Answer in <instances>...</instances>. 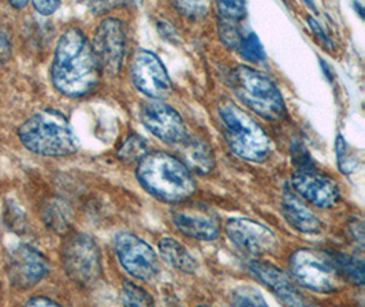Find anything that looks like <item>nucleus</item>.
<instances>
[{
    "instance_id": "f257e3e1",
    "label": "nucleus",
    "mask_w": 365,
    "mask_h": 307,
    "mask_svg": "<svg viewBox=\"0 0 365 307\" xmlns=\"http://www.w3.org/2000/svg\"><path fill=\"white\" fill-rule=\"evenodd\" d=\"M99 74L98 61L85 34L76 28L63 33L51 67L55 89L67 98H83L95 89Z\"/></svg>"
},
{
    "instance_id": "f03ea898",
    "label": "nucleus",
    "mask_w": 365,
    "mask_h": 307,
    "mask_svg": "<svg viewBox=\"0 0 365 307\" xmlns=\"http://www.w3.org/2000/svg\"><path fill=\"white\" fill-rule=\"evenodd\" d=\"M137 179L148 193L170 204L187 201L196 192L192 172L165 152L147 153L138 162Z\"/></svg>"
},
{
    "instance_id": "7ed1b4c3",
    "label": "nucleus",
    "mask_w": 365,
    "mask_h": 307,
    "mask_svg": "<svg viewBox=\"0 0 365 307\" xmlns=\"http://www.w3.org/2000/svg\"><path fill=\"white\" fill-rule=\"evenodd\" d=\"M21 144L38 156L63 157L77 152L78 140L66 116L56 110H43L25 120L19 129Z\"/></svg>"
},
{
    "instance_id": "20e7f679",
    "label": "nucleus",
    "mask_w": 365,
    "mask_h": 307,
    "mask_svg": "<svg viewBox=\"0 0 365 307\" xmlns=\"http://www.w3.org/2000/svg\"><path fill=\"white\" fill-rule=\"evenodd\" d=\"M219 116L225 138L237 156L248 162L266 160L271 150V141L257 122L230 101L220 107Z\"/></svg>"
},
{
    "instance_id": "39448f33",
    "label": "nucleus",
    "mask_w": 365,
    "mask_h": 307,
    "mask_svg": "<svg viewBox=\"0 0 365 307\" xmlns=\"http://www.w3.org/2000/svg\"><path fill=\"white\" fill-rule=\"evenodd\" d=\"M232 80L235 95L253 113L271 122L282 120L286 116L281 92L263 74L240 66L234 70Z\"/></svg>"
},
{
    "instance_id": "423d86ee",
    "label": "nucleus",
    "mask_w": 365,
    "mask_h": 307,
    "mask_svg": "<svg viewBox=\"0 0 365 307\" xmlns=\"http://www.w3.org/2000/svg\"><path fill=\"white\" fill-rule=\"evenodd\" d=\"M61 259L66 275L83 287L95 284L103 272L99 246L86 234L74 232L67 235L62 244Z\"/></svg>"
},
{
    "instance_id": "0eeeda50",
    "label": "nucleus",
    "mask_w": 365,
    "mask_h": 307,
    "mask_svg": "<svg viewBox=\"0 0 365 307\" xmlns=\"http://www.w3.org/2000/svg\"><path fill=\"white\" fill-rule=\"evenodd\" d=\"M290 274L302 287L316 292L338 291L342 287V275L330 257H323L314 250H297L290 257Z\"/></svg>"
},
{
    "instance_id": "6e6552de",
    "label": "nucleus",
    "mask_w": 365,
    "mask_h": 307,
    "mask_svg": "<svg viewBox=\"0 0 365 307\" xmlns=\"http://www.w3.org/2000/svg\"><path fill=\"white\" fill-rule=\"evenodd\" d=\"M91 46L100 71L116 76L122 68L126 52V34L122 22L115 18L104 19L98 26Z\"/></svg>"
},
{
    "instance_id": "1a4fd4ad",
    "label": "nucleus",
    "mask_w": 365,
    "mask_h": 307,
    "mask_svg": "<svg viewBox=\"0 0 365 307\" xmlns=\"http://www.w3.org/2000/svg\"><path fill=\"white\" fill-rule=\"evenodd\" d=\"M115 250L120 265L135 279L147 281L159 274V259L155 250L133 234L116 235Z\"/></svg>"
},
{
    "instance_id": "9d476101",
    "label": "nucleus",
    "mask_w": 365,
    "mask_h": 307,
    "mask_svg": "<svg viewBox=\"0 0 365 307\" xmlns=\"http://www.w3.org/2000/svg\"><path fill=\"white\" fill-rule=\"evenodd\" d=\"M130 76L134 86L152 98H163L171 90V81L160 59L150 51L140 49L132 58Z\"/></svg>"
},
{
    "instance_id": "9b49d317",
    "label": "nucleus",
    "mask_w": 365,
    "mask_h": 307,
    "mask_svg": "<svg viewBox=\"0 0 365 307\" xmlns=\"http://www.w3.org/2000/svg\"><path fill=\"white\" fill-rule=\"evenodd\" d=\"M140 119L155 137L167 144H181L187 135L181 115L162 101L144 103Z\"/></svg>"
},
{
    "instance_id": "f8f14e48",
    "label": "nucleus",
    "mask_w": 365,
    "mask_h": 307,
    "mask_svg": "<svg viewBox=\"0 0 365 307\" xmlns=\"http://www.w3.org/2000/svg\"><path fill=\"white\" fill-rule=\"evenodd\" d=\"M48 272L50 265L47 259L38 250L26 244L14 249L7 264L10 283L19 290L32 288L48 275Z\"/></svg>"
},
{
    "instance_id": "ddd939ff",
    "label": "nucleus",
    "mask_w": 365,
    "mask_h": 307,
    "mask_svg": "<svg viewBox=\"0 0 365 307\" xmlns=\"http://www.w3.org/2000/svg\"><path fill=\"white\" fill-rule=\"evenodd\" d=\"M225 231L238 249L253 256L272 253L278 244L275 235L269 228L250 219H230L226 223Z\"/></svg>"
},
{
    "instance_id": "4468645a",
    "label": "nucleus",
    "mask_w": 365,
    "mask_h": 307,
    "mask_svg": "<svg viewBox=\"0 0 365 307\" xmlns=\"http://www.w3.org/2000/svg\"><path fill=\"white\" fill-rule=\"evenodd\" d=\"M293 189L305 201L319 208H331L341 198L335 180L314 171V168L299 170L292 178Z\"/></svg>"
},
{
    "instance_id": "2eb2a0df",
    "label": "nucleus",
    "mask_w": 365,
    "mask_h": 307,
    "mask_svg": "<svg viewBox=\"0 0 365 307\" xmlns=\"http://www.w3.org/2000/svg\"><path fill=\"white\" fill-rule=\"evenodd\" d=\"M171 220L175 228L185 236L197 241H215L220 234V224L214 214L204 209L174 210Z\"/></svg>"
},
{
    "instance_id": "dca6fc26",
    "label": "nucleus",
    "mask_w": 365,
    "mask_h": 307,
    "mask_svg": "<svg viewBox=\"0 0 365 307\" xmlns=\"http://www.w3.org/2000/svg\"><path fill=\"white\" fill-rule=\"evenodd\" d=\"M250 272L256 276L266 287L274 292L284 305L289 306H302L304 298L299 290L279 268L262 261H252L250 265Z\"/></svg>"
},
{
    "instance_id": "f3484780",
    "label": "nucleus",
    "mask_w": 365,
    "mask_h": 307,
    "mask_svg": "<svg viewBox=\"0 0 365 307\" xmlns=\"http://www.w3.org/2000/svg\"><path fill=\"white\" fill-rule=\"evenodd\" d=\"M282 212L289 224L304 234H317L322 223L315 213L304 202L297 193L286 190L282 198Z\"/></svg>"
},
{
    "instance_id": "a211bd4d",
    "label": "nucleus",
    "mask_w": 365,
    "mask_h": 307,
    "mask_svg": "<svg viewBox=\"0 0 365 307\" xmlns=\"http://www.w3.org/2000/svg\"><path fill=\"white\" fill-rule=\"evenodd\" d=\"M181 144L182 162L190 172L193 171L199 175H207L212 171L215 162L214 152L207 142L200 138H189L186 135Z\"/></svg>"
},
{
    "instance_id": "6ab92c4d",
    "label": "nucleus",
    "mask_w": 365,
    "mask_h": 307,
    "mask_svg": "<svg viewBox=\"0 0 365 307\" xmlns=\"http://www.w3.org/2000/svg\"><path fill=\"white\" fill-rule=\"evenodd\" d=\"M159 250L162 257L178 271L185 274H193L197 268L196 259L187 251L182 243L174 238H163L159 243Z\"/></svg>"
},
{
    "instance_id": "aec40b11",
    "label": "nucleus",
    "mask_w": 365,
    "mask_h": 307,
    "mask_svg": "<svg viewBox=\"0 0 365 307\" xmlns=\"http://www.w3.org/2000/svg\"><path fill=\"white\" fill-rule=\"evenodd\" d=\"M41 219L51 231L66 234L71 224V209L63 199L51 198L41 208Z\"/></svg>"
},
{
    "instance_id": "412c9836",
    "label": "nucleus",
    "mask_w": 365,
    "mask_h": 307,
    "mask_svg": "<svg viewBox=\"0 0 365 307\" xmlns=\"http://www.w3.org/2000/svg\"><path fill=\"white\" fill-rule=\"evenodd\" d=\"M330 259H332L334 265L336 266L341 275L346 276L359 286L364 284V264L361 259H354L346 254H335Z\"/></svg>"
},
{
    "instance_id": "4be33fe9",
    "label": "nucleus",
    "mask_w": 365,
    "mask_h": 307,
    "mask_svg": "<svg viewBox=\"0 0 365 307\" xmlns=\"http://www.w3.org/2000/svg\"><path fill=\"white\" fill-rule=\"evenodd\" d=\"M148 153V146L144 138L132 134L122 142L118 149V157L125 162H140V160Z\"/></svg>"
},
{
    "instance_id": "5701e85b",
    "label": "nucleus",
    "mask_w": 365,
    "mask_h": 307,
    "mask_svg": "<svg viewBox=\"0 0 365 307\" xmlns=\"http://www.w3.org/2000/svg\"><path fill=\"white\" fill-rule=\"evenodd\" d=\"M175 10L185 18L201 21L210 14L211 0H170Z\"/></svg>"
},
{
    "instance_id": "b1692460",
    "label": "nucleus",
    "mask_w": 365,
    "mask_h": 307,
    "mask_svg": "<svg viewBox=\"0 0 365 307\" xmlns=\"http://www.w3.org/2000/svg\"><path fill=\"white\" fill-rule=\"evenodd\" d=\"M237 49L240 51L241 56L250 63H262L266 61V51L255 33L250 32L244 36Z\"/></svg>"
},
{
    "instance_id": "393cba45",
    "label": "nucleus",
    "mask_w": 365,
    "mask_h": 307,
    "mask_svg": "<svg viewBox=\"0 0 365 307\" xmlns=\"http://www.w3.org/2000/svg\"><path fill=\"white\" fill-rule=\"evenodd\" d=\"M122 301L126 306H150L153 303L150 293L133 283L123 284Z\"/></svg>"
},
{
    "instance_id": "a878e982",
    "label": "nucleus",
    "mask_w": 365,
    "mask_h": 307,
    "mask_svg": "<svg viewBox=\"0 0 365 307\" xmlns=\"http://www.w3.org/2000/svg\"><path fill=\"white\" fill-rule=\"evenodd\" d=\"M234 306H267L262 293L253 287H240L232 292Z\"/></svg>"
},
{
    "instance_id": "bb28decb",
    "label": "nucleus",
    "mask_w": 365,
    "mask_h": 307,
    "mask_svg": "<svg viewBox=\"0 0 365 307\" xmlns=\"http://www.w3.org/2000/svg\"><path fill=\"white\" fill-rule=\"evenodd\" d=\"M219 34H220V38L222 41L230 47V48H238L241 40H242V34L240 28L237 26L235 24V19H227L225 18V21L220 22V26H219Z\"/></svg>"
},
{
    "instance_id": "cd10ccee",
    "label": "nucleus",
    "mask_w": 365,
    "mask_h": 307,
    "mask_svg": "<svg viewBox=\"0 0 365 307\" xmlns=\"http://www.w3.org/2000/svg\"><path fill=\"white\" fill-rule=\"evenodd\" d=\"M217 9L223 18L240 19L245 14L247 0H216Z\"/></svg>"
},
{
    "instance_id": "c85d7f7f",
    "label": "nucleus",
    "mask_w": 365,
    "mask_h": 307,
    "mask_svg": "<svg viewBox=\"0 0 365 307\" xmlns=\"http://www.w3.org/2000/svg\"><path fill=\"white\" fill-rule=\"evenodd\" d=\"M32 3L37 13L41 16H51L58 10L61 0H32Z\"/></svg>"
},
{
    "instance_id": "c756f323",
    "label": "nucleus",
    "mask_w": 365,
    "mask_h": 307,
    "mask_svg": "<svg viewBox=\"0 0 365 307\" xmlns=\"http://www.w3.org/2000/svg\"><path fill=\"white\" fill-rule=\"evenodd\" d=\"M336 152H338V162H339V167L342 171L346 172V144H345V140L344 137H338L336 138Z\"/></svg>"
},
{
    "instance_id": "7c9ffc66",
    "label": "nucleus",
    "mask_w": 365,
    "mask_h": 307,
    "mask_svg": "<svg viewBox=\"0 0 365 307\" xmlns=\"http://www.w3.org/2000/svg\"><path fill=\"white\" fill-rule=\"evenodd\" d=\"M309 26H311V29L314 31V33L317 36V38L320 40V43H322L324 47L332 48L331 40L329 38V36H327L326 33L323 32V29L320 28V25L316 22L315 19L309 18Z\"/></svg>"
},
{
    "instance_id": "2f4dec72",
    "label": "nucleus",
    "mask_w": 365,
    "mask_h": 307,
    "mask_svg": "<svg viewBox=\"0 0 365 307\" xmlns=\"http://www.w3.org/2000/svg\"><path fill=\"white\" fill-rule=\"evenodd\" d=\"M26 306H59V305L47 296H34L26 302Z\"/></svg>"
},
{
    "instance_id": "473e14b6",
    "label": "nucleus",
    "mask_w": 365,
    "mask_h": 307,
    "mask_svg": "<svg viewBox=\"0 0 365 307\" xmlns=\"http://www.w3.org/2000/svg\"><path fill=\"white\" fill-rule=\"evenodd\" d=\"M144 0H101L103 7H119V6H137Z\"/></svg>"
},
{
    "instance_id": "72a5a7b5",
    "label": "nucleus",
    "mask_w": 365,
    "mask_h": 307,
    "mask_svg": "<svg viewBox=\"0 0 365 307\" xmlns=\"http://www.w3.org/2000/svg\"><path fill=\"white\" fill-rule=\"evenodd\" d=\"M9 3H10V4H11L14 9L21 10V9H25V7L28 6L29 0H9Z\"/></svg>"
},
{
    "instance_id": "f704fd0d",
    "label": "nucleus",
    "mask_w": 365,
    "mask_h": 307,
    "mask_svg": "<svg viewBox=\"0 0 365 307\" xmlns=\"http://www.w3.org/2000/svg\"><path fill=\"white\" fill-rule=\"evenodd\" d=\"M308 7H311V9H314L315 10V4H314V0H302Z\"/></svg>"
}]
</instances>
